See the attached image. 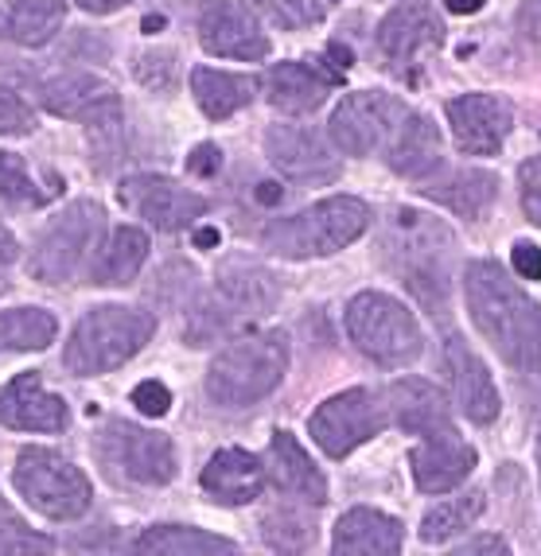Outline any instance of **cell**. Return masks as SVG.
I'll return each instance as SVG.
<instances>
[{"mask_svg": "<svg viewBox=\"0 0 541 556\" xmlns=\"http://www.w3.org/2000/svg\"><path fill=\"white\" fill-rule=\"evenodd\" d=\"M467 312L514 370H541V307L506 277L495 261H471L464 273Z\"/></svg>", "mask_w": 541, "mask_h": 556, "instance_id": "1", "label": "cell"}, {"mask_svg": "<svg viewBox=\"0 0 541 556\" xmlns=\"http://www.w3.org/2000/svg\"><path fill=\"white\" fill-rule=\"evenodd\" d=\"M366 226H370V206L355 195H336L269 223L262 233V245L285 261L327 257V253H339L355 238H363Z\"/></svg>", "mask_w": 541, "mask_h": 556, "instance_id": "2", "label": "cell"}, {"mask_svg": "<svg viewBox=\"0 0 541 556\" xmlns=\"http://www.w3.org/2000/svg\"><path fill=\"white\" fill-rule=\"evenodd\" d=\"M289 370V339L285 331H253L234 339L206 370V397L215 405L242 408L269 397Z\"/></svg>", "mask_w": 541, "mask_h": 556, "instance_id": "3", "label": "cell"}, {"mask_svg": "<svg viewBox=\"0 0 541 556\" xmlns=\"http://www.w3.org/2000/svg\"><path fill=\"white\" fill-rule=\"evenodd\" d=\"M152 331H156V319L149 312L117 304L93 307L66 343V370L78 374V378L117 370L122 362H129L140 346L149 343Z\"/></svg>", "mask_w": 541, "mask_h": 556, "instance_id": "4", "label": "cell"}, {"mask_svg": "<svg viewBox=\"0 0 541 556\" xmlns=\"http://www.w3.org/2000/svg\"><path fill=\"white\" fill-rule=\"evenodd\" d=\"M449 250L452 233L440 223L417 211H398L390 230H386V253H390L393 273L402 269L405 285L417 292L425 304L440 307L449 292Z\"/></svg>", "mask_w": 541, "mask_h": 556, "instance_id": "5", "label": "cell"}, {"mask_svg": "<svg viewBox=\"0 0 541 556\" xmlns=\"http://www.w3.org/2000/svg\"><path fill=\"white\" fill-rule=\"evenodd\" d=\"M410 117L413 110L402 98H393L386 90H363L347 93L336 105V113L327 121V132L336 140V149L347 152V156H374V152L390 156Z\"/></svg>", "mask_w": 541, "mask_h": 556, "instance_id": "6", "label": "cell"}, {"mask_svg": "<svg viewBox=\"0 0 541 556\" xmlns=\"http://www.w3.org/2000/svg\"><path fill=\"white\" fill-rule=\"evenodd\" d=\"M12 482L28 498V506H36L43 518L71 521L90 510V479L66 455L51 452V447H24L16 455Z\"/></svg>", "mask_w": 541, "mask_h": 556, "instance_id": "7", "label": "cell"}, {"mask_svg": "<svg viewBox=\"0 0 541 556\" xmlns=\"http://www.w3.org/2000/svg\"><path fill=\"white\" fill-rule=\"evenodd\" d=\"M347 334L366 358L382 366H402L420 354V327L405 304H398L386 292H358L347 307Z\"/></svg>", "mask_w": 541, "mask_h": 556, "instance_id": "8", "label": "cell"}, {"mask_svg": "<svg viewBox=\"0 0 541 556\" xmlns=\"http://www.w3.org/2000/svg\"><path fill=\"white\" fill-rule=\"evenodd\" d=\"M102 206L98 203H71L59 218L47 223V230L36 238V250L28 257V273L43 285H66L83 269L93 238L102 230Z\"/></svg>", "mask_w": 541, "mask_h": 556, "instance_id": "9", "label": "cell"}, {"mask_svg": "<svg viewBox=\"0 0 541 556\" xmlns=\"http://www.w3.org/2000/svg\"><path fill=\"white\" fill-rule=\"evenodd\" d=\"M98 455L113 475H122L140 486H164L176 479V447L164 432L113 420L98 432Z\"/></svg>", "mask_w": 541, "mask_h": 556, "instance_id": "10", "label": "cell"}, {"mask_svg": "<svg viewBox=\"0 0 541 556\" xmlns=\"http://www.w3.org/2000/svg\"><path fill=\"white\" fill-rule=\"evenodd\" d=\"M390 413L370 390H347V393H336V397H327L324 405L316 408V417H312L309 432L327 455H351L358 444L374 440L378 432L386 428Z\"/></svg>", "mask_w": 541, "mask_h": 556, "instance_id": "11", "label": "cell"}, {"mask_svg": "<svg viewBox=\"0 0 541 556\" xmlns=\"http://www.w3.org/2000/svg\"><path fill=\"white\" fill-rule=\"evenodd\" d=\"M444 43V20L437 16L429 0H398V9L386 12L378 28V51L390 63V71H402L413 78V66L432 55Z\"/></svg>", "mask_w": 541, "mask_h": 556, "instance_id": "12", "label": "cell"}, {"mask_svg": "<svg viewBox=\"0 0 541 556\" xmlns=\"http://www.w3.org/2000/svg\"><path fill=\"white\" fill-rule=\"evenodd\" d=\"M122 203L156 230H187L206 214V199L168 176H133L122 184Z\"/></svg>", "mask_w": 541, "mask_h": 556, "instance_id": "13", "label": "cell"}, {"mask_svg": "<svg viewBox=\"0 0 541 556\" xmlns=\"http://www.w3.org/2000/svg\"><path fill=\"white\" fill-rule=\"evenodd\" d=\"M460 152L467 156H495L514 125L511 102L499 93H460L444 105Z\"/></svg>", "mask_w": 541, "mask_h": 556, "instance_id": "14", "label": "cell"}, {"mask_svg": "<svg viewBox=\"0 0 541 556\" xmlns=\"http://www.w3.org/2000/svg\"><path fill=\"white\" fill-rule=\"evenodd\" d=\"M39 102L59 117L90 121V125H110L122 117V98L105 78L86 75V71H59V75L39 83Z\"/></svg>", "mask_w": 541, "mask_h": 556, "instance_id": "15", "label": "cell"}, {"mask_svg": "<svg viewBox=\"0 0 541 556\" xmlns=\"http://www.w3.org/2000/svg\"><path fill=\"white\" fill-rule=\"evenodd\" d=\"M199 43L211 55L242 59V63L269 55V39L257 28V20L246 9H238L234 0H203V9H199Z\"/></svg>", "mask_w": 541, "mask_h": 556, "instance_id": "16", "label": "cell"}, {"mask_svg": "<svg viewBox=\"0 0 541 556\" xmlns=\"http://www.w3.org/2000/svg\"><path fill=\"white\" fill-rule=\"evenodd\" d=\"M265 149H269L273 164L300 184H327L339 176L336 152L327 149L319 132H312L309 125H273L265 132Z\"/></svg>", "mask_w": 541, "mask_h": 556, "instance_id": "17", "label": "cell"}, {"mask_svg": "<svg viewBox=\"0 0 541 556\" xmlns=\"http://www.w3.org/2000/svg\"><path fill=\"white\" fill-rule=\"evenodd\" d=\"M413 464V479L425 494H444L456 491L460 482L471 475L476 467V447L464 444L456 437V428H444V432H432L425 437L410 455Z\"/></svg>", "mask_w": 541, "mask_h": 556, "instance_id": "18", "label": "cell"}, {"mask_svg": "<svg viewBox=\"0 0 541 556\" xmlns=\"http://www.w3.org/2000/svg\"><path fill=\"white\" fill-rule=\"evenodd\" d=\"M71 413L63 397L43 390L39 374H20L0 393V425L20 428V432H63Z\"/></svg>", "mask_w": 541, "mask_h": 556, "instance_id": "19", "label": "cell"}, {"mask_svg": "<svg viewBox=\"0 0 541 556\" xmlns=\"http://www.w3.org/2000/svg\"><path fill=\"white\" fill-rule=\"evenodd\" d=\"M265 482H269L265 464L253 452H242V447H223L203 467V491L218 506H246L265 491Z\"/></svg>", "mask_w": 541, "mask_h": 556, "instance_id": "20", "label": "cell"}, {"mask_svg": "<svg viewBox=\"0 0 541 556\" xmlns=\"http://www.w3.org/2000/svg\"><path fill=\"white\" fill-rule=\"evenodd\" d=\"M444 366H449L452 393H456V405L464 408V417L476 420V425H491L499 417V390L483 362L467 351L460 339H452L444 346Z\"/></svg>", "mask_w": 541, "mask_h": 556, "instance_id": "21", "label": "cell"}, {"mask_svg": "<svg viewBox=\"0 0 541 556\" xmlns=\"http://www.w3.org/2000/svg\"><path fill=\"white\" fill-rule=\"evenodd\" d=\"M390 417L398 420L402 432L413 437H432V432H444L452 428V405L449 397L420 378H402L390 386Z\"/></svg>", "mask_w": 541, "mask_h": 556, "instance_id": "22", "label": "cell"}, {"mask_svg": "<svg viewBox=\"0 0 541 556\" xmlns=\"http://www.w3.org/2000/svg\"><path fill=\"white\" fill-rule=\"evenodd\" d=\"M336 83L339 75L319 71L316 63H277L265 78V90L269 105H277L280 113H312L327 102Z\"/></svg>", "mask_w": 541, "mask_h": 556, "instance_id": "23", "label": "cell"}, {"mask_svg": "<svg viewBox=\"0 0 541 556\" xmlns=\"http://www.w3.org/2000/svg\"><path fill=\"white\" fill-rule=\"evenodd\" d=\"M495 176L491 172H479V167H452L444 176H425L420 179V195L444 203L460 218H483V211L495 203Z\"/></svg>", "mask_w": 541, "mask_h": 556, "instance_id": "24", "label": "cell"}, {"mask_svg": "<svg viewBox=\"0 0 541 556\" xmlns=\"http://www.w3.org/2000/svg\"><path fill=\"white\" fill-rule=\"evenodd\" d=\"M331 548L343 556H393L402 548V521L378 510H347L336 526V541Z\"/></svg>", "mask_w": 541, "mask_h": 556, "instance_id": "25", "label": "cell"}, {"mask_svg": "<svg viewBox=\"0 0 541 556\" xmlns=\"http://www.w3.org/2000/svg\"><path fill=\"white\" fill-rule=\"evenodd\" d=\"M265 471H269V479L277 482L285 494H292V498L312 502V506H319V502L327 498L324 475H319V467L304 455V447L297 444L292 432H273L269 467H265Z\"/></svg>", "mask_w": 541, "mask_h": 556, "instance_id": "26", "label": "cell"}, {"mask_svg": "<svg viewBox=\"0 0 541 556\" xmlns=\"http://www.w3.org/2000/svg\"><path fill=\"white\" fill-rule=\"evenodd\" d=\"M66 20V0H12L0 9V39L20 47H43Z\"/></svg>", "mask_w": 541, "mask_h": 556, "instance_id": "27", "label": "cell"}, {"mask_svg": "<svg viewBox=\"0 0 541 556\" xmlns=\"http://www.w3.org/2000/svg\"><path fill=\"white\" fill-rule=\"evenodd\" d=\"M253 90H257V78L250 75H226V71H211V66L191 71V93L211 121L234 117L242 105H250Z\"/></svg>", "mask_w": 541, "mask_h": 556, "instance_id": "28", "label": "cell"}, {"mask_svg": "<svg viewBox=\"0 0 541 556\" xmlns=\"http://www.w3.org/2000/svg\"><path fill=\"white\" fill-rule=\"evenodd\" d=\"M144 257H149V238L140 230H133V226H122V230H113L110 241L98 250V257H93V265H90V280L93 285H117V288L133 285L140 265H144Z\"/></svg>", "mask_w": 541, "mask_h": 556, "instance_id": "29", "label": "cell"}, {"mask_svg": "<svg viewBox=\"0 0 541 556\" xmlns=\"http://www.w3.org/2000/svg\"><path fill=\"white\" fill-rule=\"evenodd\" d=\"M55 316L43 307H12L0 312V354L9 351H43L47 343H55Z\"/></svg>", "mask_w": 541, "mask_h": 556, "instance_id": "30", "label": "cell"}, {"mask_svg": "<svg viewBox=\"0 0 541 556\" xmlns=\"http://www.w3.org/2000/svg\"><path fill=\"white\" fill-rule=\"evenodd\" d=\"M137 553H238V545L215 533H203L196 526H152L137 538Z\"/></svg>", "mask_w": 541, "mask_h": 556, "instance_id": "31", "label": "cell"}, {"mask_svg": "<svg viewBox=\"0 0 541 556\" xmlns=\"http://www.w3.org/2000/svg\"><path fill=\"white\" fill-rule=\"evenodd\" d=\"M479 514H483V491H471V494H464V498L444 502V506L425 514V521H420V541H425V545H440V541H449L452 533L471 526Z\"/></svg>", "mask_w": 541, "mask_h": 556, "instance_id": "32", "label": "cell"}, {"mask_svg": "<svg viewBox=\"0 0 541 556\" xmlns=\"http://www.w3.org/2000/svg\"><path fill=\"white\" fill-rule=\"evenodd\" d=\"M339 0H250V9L277 28H312Z\"/></svg>", "mask_w": 541, "mask_h": 556, "instance_id": "33", "label": "cell"}, {"mask_svg": "<svg viewBox=\"0 0 541 556\" xmlns=\"http://www.w3.org/2000/svg\"><path fill=\"white\" fill-rule=\"evenodd\" d=\"M0 203L16 206V211L47 203V191H39V187L32 184L24 160L12 156V152H0Z\"/></svg>", "mask_w": 541, "mask_h": 556, "instance_id": "34", "label": "cell"}, {"mask_svg": "<svg viewBox=\"0 0 541 556\" xmlns=\"http://www.w3.org/2000/svg\"><path fill=\"white\" fill-rule=\"evenodd\" d=\"M265 545L277 548V553H304V548L316 545V529L297 510H277L265 518Z\"/></svg>", "mask_w": 541, "mask_h": 556, "instance_id": "35", "label": "cell"}, {"mask_svg": "<svg viewBox=\"0 0 541 556\" xmlns=\"http://www.w3.org/2000/svg\"><path fill=\"white\" fill-rule=\"evenodd\" d=\"M36 129V113L12 90H0V137H24Z\"/></svg>", "mask_w": 541, "mask_h": 556, "instance_id": "36", "label": "cell"}, {"mask_svg": "<svg viewBox=\"0 0 541 556\" xmlns=\"http://www.w3.org/2000/svg\"><path fill=\"white\" fill-rule=\"evenodd\" d=\"M0 553H55V541L36 538V533H28V526H20L16 518H4V529H0Z\"/></svg>", "mask_w": 541, "mask_h": 556, "instance_id": "37", "label": "cell"}, {"mask_svg": "<svg viewBox=\"0 0 541 556\" xmlns=\"http://www.w3.org/2000/svg\"><path fill=\"white\" fill-rule=\"evenodd\" d=\"M518 195H523V211L533 226H541V156L526 160L518 167Z\"/></svg>", "mask_w": 541, "mask_h": 556, "instance_id": "38", "label": "cell"}, {"mask_svg": "<svg viewBox=\"0 0 541 556\" xmlns=\"http://www.w3.org/2000/svg\"><path fill=\"white\" fill-rule=\"evenodd\" d=\"M133 405H137L140 413H149V417H164L172 405V393L164 381H140L137 390H133Z\"/></svg>", "mask_w": 541, "mask_h": 556, "instance_id": "39", "label": "cell"}, {"mask_svg": "<svg viewBox=\"0 0 541 556\" xmlns=\"http://www.w3.org/2000/svg\"><path fill=\"white\" fill-rule=\"evenodd\" d=\"M514 273L523 280H541V250L533 241H518L514 245Z\"/></svg>", "mask_w": 541, "mask_h": 556, "instance_id": "40", "label": "cell"}, {"mask_svg": "<svg viewBox=\"0 0 541 556\" xmlns=\"http://www.w3.org/2000/svg\"><path fill=\"white\" fill-rule=\"evenodd\" d=\"M218 164H223V152L215 149V144H199L191 156H187V167H191V176L206 179V176H215Z\"/></svg>", "mask_w": 541, "mask_h": 556, "instance_id": "41", "label": "cell"}, {"mask_svg": "<svg viewBox=\"0 0 541 556\" xmlns=\"http://www.w3.org/2000/svg\"><path fill=\"white\" fill-rule=\"evenodd\" d=\"M518 31L526 39H541V0H523L518 9Z\"/></svg>", "mask_w": 541, "mask_h": 556, "instance_id": "42", "label": "cell"}, {"mask_svg": "<svg viewBox=\"0 0 541 556\" xmlns=\"http://www.w3.org/2000/svg\"><path fill=\"white\" fill-rule=\"evenodd\" d=\"M464 556H476V553H511V545H506L503 538H479V541H471V545H464L460 548Z\"/></svg>", "mask_w": 541, "mask_h": 556, "instance_id": "43", "label": "cell"}, {"mask_svg": "<svg viewBox=\"0 0 541 556\" xmlns=\"http://www.w3.org/2000/svg\"><path fill=\"white\" fill-rule=\"evenodd\" d=\"M16 253H20V245H16V238H12L4 226H0V265H9V261H16Z\"/></svg>", "mask_w": 541, "mask_h": 556, "instance_id": "44", "label": "cell"}, {"mask_svg": "<svg viewBox=\"0 0 541 556\" xmlns=\"http://www.w3.org/2000/svg\"><path fill=\"white\" fill-rule=\"evenodd\" d=\"M86 12H113V9H122V4H129V0H78Z\"/></svg>", "mask_w": 541, "mask_h": 556, "instance_id": "45", "label": "cell"}, {"mask_svg": "<svg viewBox=\"0 0 541 556\" xmlns=\"http://www.w3.org/2000/svg\"><path fill=\"white\" fill-rule=\"evenodd\" d=\"M449 9L460 12V16H471V12L483 9V0H449Z\"/></svg>", "mask_w": 541, "mask_h": 556, "instance_id": "46", "label": "cell"}, {"mask_svg": "<svg viewBox=\"0 0 541 556\" xmlns=\"http://www.w3.org/2000/svg\"><path fill=\"white\" fill-rule=\"evenodd\" d=\"M215 241H218L215 230H203V233H199V245H215Z\"/></svg>", "mask_w": 541, "mask_h": 556, "instance_id": "47", "label": "cell"}, {"mask_svg": "<svg viewBox=\"0 0 541 556\" xmlns=\"http://www.w3.org/2000/svg\"><path fill=\"white\" fill-rule=\"evenodd\" d=\"M538 471H541V432H538Z\"/></svg>", "mask_w": 541, "mask_h": 556, "instance_id": "48", "label": "cell"}, {"mask_svg": "<svg viewBox=\"0 0 541 556\" xmlns=\"http://www.w3.org/2000/svg\"><path fill=\"white\" fill-rule=\"evenodd\" d=\"M0 514H9V506H4V502H0Z\"/></svg>", "mask_w": 541, "mask_h": 556, "instance_id": "49", "label": "cell"}]
</instances>
